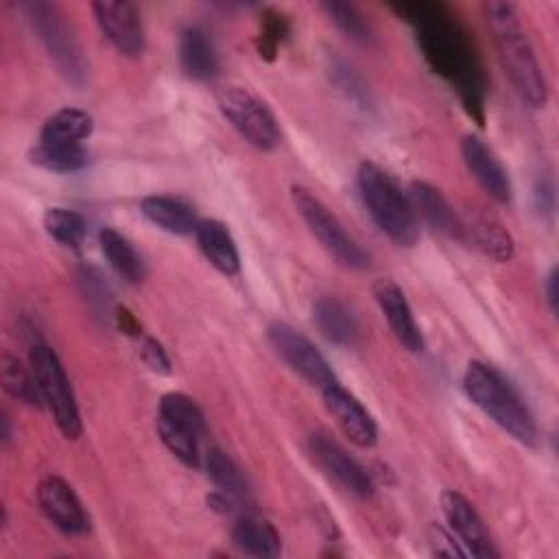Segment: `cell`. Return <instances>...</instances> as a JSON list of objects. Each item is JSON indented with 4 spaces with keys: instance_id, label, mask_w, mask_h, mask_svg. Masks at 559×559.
Masks as SVG:
<instances>
[{
    "instance_id": "cell-29",
    "label": "cell",
    "mask_w": 559,
    "mask_h": 559,
    "mask_svg": "<svg viewBox=\"0 0 559 559\" xmlns=\"http://www.w3.org/2000/svg\"><path fill=\"white\" fill-rule=\"evenodd\" d=\"M205 469H207V478L227 498L236 500V498H245L247 496L249 489H247V480H245L240 467L221 448H210L207 450V454H205Z\"/></svg>"
},
{
    "instance_id": "cell-1",
    "label": "cell",
    "mask_w": 559,
    "mask_h": 559,
    "mask_svg": "<svg viewBox=\"0 0 559 559\" xmlns=\"http://www.w3.org/2000/svg\"><path fill=\"white\" fill-rule=\"evenodd\" d=\"M391 9L417 26V39L435 72L456 83L467 107H483V72L465 31L443 4L402 2Z\"/></svg>"
},
{
    "instance_id": "cell-30",
    "label": "cell",
    "mask_w": 559,
    "mask_h": 559,
    "mask_svg": "<svg viewBox=\"0 0 559 559\" xmlns=\"http://www.w3.org/2000/svg\"><path fill=\"white\" fill-rule=\"evenodd\" d=\"M321 9L334 22V26L341 33H345L349 39H354L358 44L373 41V31L356 4L341 2V0H328V2H321Z\"/></svg>"
},
{
    "instance_id": "cell-26",
    "label": "cell",
    "mask_w": 559,
    "mask_h": 559,
    "mask_svg": "<svg viewBox=\"0 0 559 559\" xmlns=\"http://www.w3.org/2000/svg\"><path fill=\"white\" fill-rule=\"evenodd\" d=\"M28 159L52 173H74L87 164V151L72 142H39L28 151Z\"/></svg>"
},
{
    "instance_id": "cell-9",
    "label": "cell",
    "mask_w": 559,
    "mask_h": 559,
    "mask_svg": "<svg viewBox=\"0 0 559 559\" xmlns=\"http://www.w3.org/2000/svg\"><path fill=\"white\" fill-rule=\"evenodd\" d=\"M266 336L275 354L308 384L323 391L336 382L334 371L330 362L323 358V354L314 347V343L308 336H304L293 325L284 321H273L266 330Z\"/></svg>"
},
{
    "instance_id": "cell-34",
    "label": "cell",
    "mask_w": 559,
    "mask_h": 559,
    "mask_svg": "<svg viewBox=\"0 0 559 559\" xmlns=\"http://www.w3.org/2000/svg\"><path fill=\"white\" fill-rule=\"evenodd\" d=\"M430 544L435 548V555H443V557H465V550H461L454 542H452V535L445 533L443 528L439 526H432L430 531Z\"/></svg>"
},
{
    "instance_id": "cell-22",
    "label": "cell",
    "mask_w": 559,
    "mask_h": 559,
    "mask_svg": "<svg viewBox=\"0 0 559 559\" xmlns=\"http://www.w3.org/2000/svg\"><path fill=\"white\" fill-rule=\"evenodd\" d=\"M231 542L238 550L251 557H277L282 550V542L273 524L253 515H245L234 524Z\"/></svg>"
},
{
    "instance_id": "cell-10",
    "label": "cell",
    "mask_w": 559,
    "mask_h": 559,
    "mask_svg": "<svg viewBox=\"0 0 559 559\" xmlns=\"http://www.w3.org/2000/svg\"><path fill=\"white\" fill-rule=\"evenodd\" d=\"M308 454L312 463L338 483L352 496L367 500L373 496V480L367 469L347 450L325 432H312L308 437Z\"/></svg>"
},
{
    "instance_id": "cell-18",
    "label": "cell",
    "mask_w": 559,
    "mask_h": 559,
    "mask_svg": "<svg viewBox=\"0 0 559 559\" xmlns=\"http://www.w3.org/2000/svg\"><path fill=\"white\" fill-rule=\"evenodd\" d=\"M312 317L321 334L336 345L352 347L360 338V325L352 308L336 297H319L312 306Z\"/></svg>"
},
{
    "instance_id": "cell-19",
    "label": "cell",
    "mask_w": 559,
    "mask_h": 559,
    "mask_svg": "<svg viewBox=\"0 0 559 559\" xmlns=\"http://www.w3.org/2000/svg\"><path fill=\"white\" fill-rule=\"evenodd\" d=\"M493 258L496 262H509L513 258L511 236L487 216H461V238Z\"/></svg>"
},
{
    "instance_id": "cell-35",
    "label": "cell",
    "mask_w": 559,
    "mask_h": 559,
    "mask_svg": "<svg viewBox=\"0 0 559 559\" xmlns=\"http://www.w3.org/2000/svg\"><path fill=\"white\" fill-rule=\"evenodd\" d=\"M557 269H552L546 277V284H544V293H546V301H548V308L550 312H557V301H559V288H557Z\"/></svg>"
},
{
    "instance_id": "cell-8",
    "label": "cell",
    "mask_w": 559,
    "mask_h": 559,
    "mask_svg": "<svg viewBox=\"0 0 559 559\" xmlns=\"http://www.w3.org/2000/svg\"><path fill=\"white\" fill-rule=\"evenodd\" d=\"M225 120L255 148L273 151L282 142L280 124L273 111L251 92L242 87H225L216 96Z\"/></svg>"
},
{
    "instance_id": "cell-27",
    "label": "cell",
    "mask_w": 559,
    "mask_h": 559,
    "mask_svg": "<svg viewBox=\"0 0 559 559\" xmlns=\"http://www.w3.org/2000/svg\"><path fill=\"white\" fill-rule=\"evenodd\" d=\"M0 376H2L4 391L13 400H17V402H22L26 406H35V408L41 406L44 400H41L35 373H33L31 367H24L11 354H2V358H0Z\"/></svg>"
},
{
    "instance_id": "cell-12",
    "label": "cell",
    "mask_w": 559,
    "mask_h": 559,
    "mask_svg": "<svg viewBox=\"0 0 559 559\" xmlns=\"http://www.w3.org/2000/svg\"><path fill=\"white\" fill-rule=\"evenodd\" d=\"M441 509L448 520V526L459 537V542L465 546V555L478 557V559H493L498 557V550L493 546V539L474 509V504L461 496L459 491H443L441 493Z\"/></svg>"
},
{
    "instance_id": "cell-4",
    "label": "cell",
    "mask_w": 559,
    "mask_h": 559,
    "mask_svg": "<svg viewBox=\"0 0 559 559\" xmlns=\"http://www.w3.org/2000/svg\"><path fill=\"white\" fill-rule=\"evenodd\" d=\"M358 190L367 212L386 238L397 247H413L417 242L419 223L411 199L402 194L397 183L380 166L371 162L358 166Z\"/></svg>"
},
{
    "instance_id": "cell-24",
    "label": "cell",
    "mask_w": 559,
    "mask_h": 559,
    "mask_svg": "<svg viewBox=\"0 0 559 559\" xmlns=\"http://www.w3.org/2000/svg\"><path fill=\"white\" fill-rule=\"evenodd\" d=\"M98 242L107 262L122 280H127L129 284H140L144 280V262L124 236H120L116 229L105 227L98 234Z\"/></svg>"
},
{
    "instance_id": "cell-13",
    "label": "cell",
    "mask_w": 559,
    "mask_h": 559,
    "mask_svg": "<svg viewBox=\"0 0 559 559\" xmlns=\"http://www.w3.org/2000/svg\"><path fill=\"white\" fill-rule=\"evenodd\" d=\"M94 17L111 46L127 57H138L144 50V28L140 11L131 2H94Z\"/></svg>"
},
{
    "instance_id": "cell-5",
    "label": "cell",
    "mask_w": 559,
    "mask_h": 559,
    "mask_svg": "<svg viewBox=\"0 0 559 559\" xmlns=\"http://www.w3.org/2000/svg\"><path fill=\"white\" fill-rule=\"evenodd\" d=\"M33 31L44 44L48 57L57 66V72L74 85H81L87 74V63L83 57V48L66 22V15L57 4L50 2H26L22 4Z\"/></svg>"
},
{
    "instance_id": "cell-15",
    "label": "cell",
    "mask_w": 559,
    "mask_h": 559,
    "mask_svg": "<svg viewBox=\"0 0 559 559\" xmlns=\"http://www.w3.org/2000/svg\"><path fill=\"white\" fill-rule=\"evenodd\" d=\"M373 297L380 306L384 319L389 321V328L397 343L417 354L424 349V336L419 332V325L415 323V317L411 312V306L402 293V288L391 280H378L373 284Z\"/></svg>"
},
{
    "instance_id": "cell-3",
    "label": "cell",
    "mask_w": 559,
    "mask_h": 559,
    "mask_svg": "<svg viewBox=\"0 0 559 559\" xmlns=\"http://www.w3.org/2000/svg\"><path fill=\"white\" fill-rule=\"evenodd\" d=\"M463 386L467 397L518 443L528 448L539 443V430L531 411L493 367L472 360L465 369Z\"/></svg>"
},
{
    "instance_id": "cell-33",
    "label": "cell",
    "mask_w": 559,
    "mask_h": 559,
    "mask_svg": "<svg viewBox=\"0 0 559 559\" xmlns=\"http://www.w3.org/2000/svg\"><path fill=\"white\" fill-rule=\"evenodd\" d=\"M140 354H142V360H144L153 371H157V373H170V360H168L164 347H162L155 338H144Z\"/></svg>"
},
{
    "instance_id": "cell-11",
    "label": "cell",
    "mask_w": 559,
    "mask_h": 559,
    "mask_svg": "<svg viewBox=\"0 0 559 559\" xmlns=\"http://www.w3.org/2000/svg\"><path fill=\"white\" fill-rule=\"evenodd\" d=\"M37 504L44 518L63 535L79 537L90 531V518L72 491L59 476H46L37 485Z\"/></svg>"
},
{
    "instance_id": "cell-2",
    "label": "cell",
    "mask_w": 559,
    "mask_h": 559,
    "mask_svg": "<svg viewBox=\"0 0 559 559\" xmlns=\"http://www.w3.org/2000/svg\"><path fill=\"white\" fill-rule=\"evenodd\" d=\"M483 11L493 37L498 61L513 90L528 107H544L548 100V85L533 46L522 28L515 4L491 0L485 2Z\"/></svg>"
},
{
    "instance_id": "cell-32",
    "label": "cell",
    "mask_w": 559,
    "mask_h": 559,
    "mask_svg": "<svg viewBox=\"0 0 559 559\" xmlns=\"http://www.w3.org/2000/svg\"><path fill=\"white\" fill-rule=\"evenodd\" d=\"M157 415H164L173 421H179L192 430H197L199 435L205 432V417L201 413V408L197 406V402L183 393H166L159 400V411Z\"/></svg>"
},
{
    "instance_id": "cell-7",
    "label": "cell",
    "mask_w": 559,
    "mask_h": 559,
    "mask_svg": "<svg viewBox=\"0 0 559 559\" xmlns=\"http://www.w3.org/2000/svg\"><path fill=\"white\" fill-rule=\"evenodd\" d=\"M290 199L297 214L304 218L308 229L317 236L323 249L349 269H367L369 253L347 234L343 223L306 188L293 186Z\"/></svg>"
},
{
    "instance_id": "cell-21",
    "label": "cell",
    "mask_w": 559,
    "mask_h": 559,
    "mask_svg": "<svg viewBox=\"0 0 559 559\" xmlns=\"http://www.w3.org/2000/svg\"><path fill=\"white\" fill-rule=\"evenodd\" d=\"M140 210L146 216V221H151L153 225H157L159 229H164L168 234L183 236V234L194 231L199 225L192 207L173 197L151 194V197L142 199Z\"/></svg>"
},
{
    "instance_id": "cell-14",
    "label": "cell",
    "mask_w": 559,
    "mask_h": 559,
    "mask_svg": "<svg viewBox=\"0 0 559 559\" xmlns=\"http://www.w3.org/2000/svg\"><path fill=\"white\" fill-rule=\"evenodd\" d=\"M323 393L325 411L332 415L336 426L343 430V435L356 443L358 448H371L378 441V428L369 411L343 386L336 382L330 384Z\"/></svg>"
},
{
    "instance_id": "cell-23",
    "label": "cell",
    "mask_w": 559,
    "mask_h": 559,
    "mask_svg": "<svg viewBox=\"0 0 559 559\" xmlns=\"http://www.w3.org/2000/svg\"><path fill=\"white\" fill-rule=\"evenodd\" d=\"M179 61L190 79L207 81L216 74V52L201 28H186L181 33Z\"/></svg>"
},
{
    "instance_id": "cell-16",
    "label": "cell",
    "mask_w": 559,
    "mask_h": 559,
    "mask_svg": "<svg viewBox=\"0 0 559 559\" xmlns=\"http://www.w3.org/2000/svg\"><path fill=\"white\" fill-rule=\"evenodd\" d=\"M461 153L467 170L480 183V188L498 203L511 201V181L496 153L476 135H467L461 142Z\"/></svg>"
},
{
    "instance_id": "cell-17",
    "label": "cell",
    "mask_w": 559,
    "mask_h": 559,
    "mask_svg": "<svg viewBox=\"0 0 559 559\" xmlns=\"http://www.w3.org/2000/svg\"><path fill=\"white\" fill-rule=\"evenodd\" d=\"M408 199L415 214H421V218L435 231L450 238H461V216L435 186L426 181H413L408 188Z\"/></svg>"
},
{
    "instance_id": "cell-6",
    "label": "cell",
    "mask_w": 559,
    "mask_h": 559,
    "mask_svg": "<svg viewBox=\"0 0 559 559\" xmlns=\"http://www.w3.org/2000/svg\"><path fill=\"white\" fill-rule=\"evenodd\" d=\"M31 369L35 373L41 400L46 402L57 428L66 439H79L81 435V415L74 400V391L66 376V369L46 343H35L28 354Z\"/></svg>"
},
{
    "instance_id": "cell-31",
    "label": "cell",
    "mask_w": 559,
    "mask_h": 559,
    "mask_svg": "<svg viewBox=\"0 0 559 559\" xmlns=\"http://www.w3.org/2000/svg\"><path fill=\"white\" fill-rule=\"evenodd\" d=\"M44 229L63 247H79L85 238V221L79 212L50 207L44 214Z\"/></svg>"
},
{
    "instance_id": "cell-28",
    "label": "cell",
    "mask_w": 559,
    "mask_h": 559,
    "mask_svg": "<svg viewBox=\"0 0 559 559\" xmlns=\"http://www.w3.org/2000/svg\"><path fill=\"white\" fill-rule=\"evenodd\" d=\"M157 435L173 456H177L188 467H199V439L201 435L179 421L157 415Z\"/></svg>"
},
{
    "instance_id": "cell-20",
    "label": "cell",
    "mask_w": 559,
    "mask_h": 559,
    "mask_svg": "<svg viewBox=\"0 0 559 559\" xmlns=\"http://www.w3.org/2000/svg\"><path fill=\"white\" fill-rule=\"evenodd\" d=\"M199 249L207 258V262L221 271L223 275H236L240 266L238 249L229 229L218 221H201L194 229Z\"/></svg>"
},
{
    "instance_id": "cell-25",
    "label": "cell",
    "mask_w": 559,
    "mask_h": 559,
    "mask_svg": "<svg viewBox=\"0 0 559 559\" xmlns=\"http://www.w3.org/2000/svg\"><path fill=\"white\" fill-rule=\"evenodd\" d=\"M94 129L92 116L83 109H74V107H66L59 109L57 114H52L41 131H39V142H72V144H81L83 138H87Z\"/></svg>"
}]
</instances>
